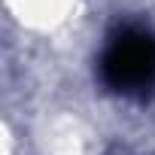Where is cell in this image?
Instances as JSON below:
<instances>
[{
	"instance_id": "obj_1",
	"label": "cell",
	"mask_w": 155,
	"mask_h": 155,
	"mask_svg": "<svg viewBox=\"0 0 155 155\" xmlns=\"http://www.w3.org/2000/svg\"><path fill=\"white\" fill-rule=\"evenodd\" d=\"M101 85L125 101H146L155 91V31L140 21L113 28L97 52Z\"/></svg>"
}]
</instances>
